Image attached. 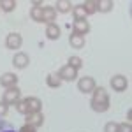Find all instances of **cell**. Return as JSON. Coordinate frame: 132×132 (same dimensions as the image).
<instances>
[{"label":"cell","mask_w":132,"mask_h":132,"mask_svg":"<svg viewBox=\"0 0 132 132\" xmlns=\"http://www.w3.org/2000/svg\"><path fill=\"white\" fill-rule=\"evenodd\" d=\"M81 7L85 9L86 16L88 14H93V12H97V0H85L81 4Z\"/></svg>","instance_id":"cell-16"},{"label":"cell","mask_w":132,"mask_h":132,"mask_svg":"<svg viewBox=\"0 0 132 132\" xmlns=\"http://www.w3.org/2000/svg\"><path fill=\"white\" fill-rule=\"evenodd\" d=\"M67 62H69L67 65H69V67H72V69H76V71H79V69L83 67V60L79 58V56H71Z\"/></svg>","instance_id":"cell-23"},{"label":"cell","mask_w":132,"mask_h":132,"mask_svg":"<svg viewBox=\"0 0 132 132\" xmlns=\"http://www.w3.org/2000/svg\"><path fill=\"white\" fill-rule=\"evenodd\" d=\"M78 90L81 93H92L95 90V79L90 76H83L81 79H78Z\"/></svg>","instance_id":"cell-2"},{"label":"cell","mask_w":132,"mask_h":132,"mask_svg":"<svg viewBox=\"0 0 132 132\" xmlns=\"http://www.w3.org/2000/svg\"><path fill=\"white\" fill-rule=\"evenodd\" d=\"M113 0H97V11L99 12H109L113 11Z\"/></svg>","instance_id":"cell-15"},{"label":"cell","mask_w":132,"mask_h":132,"mask_svg":"<svg viewBox=\"0 0 132 132\" xmlns=\"http://www.w3.org/2000/svg\"><path fill=\"white\" fill-rule=\"evenodd\" d=\"M0 132H18V130L14 129V125H11L9 122L0 118Z\"/></svg>","instance_id":"cell-25"},{"label":"cell","mask_w":132,"mask_h":132,"mask_svg":"<svg viewBox=\"0 0 132 132\" xmlns=\"http://www.w3.org/2000/svg\"><path fill=\"white\" fill-rule=\"evenodd\" d=\"M18 132H37V130H35V127H32V125H27V123H25Z\"/></svg>","instance_id":"cell-29"},{"label":"cell","mask_w":132,"mask_h":132,"mask_svg":"<svg viewBox=\"0 0 132 132\" xmlns=\"http://www.w3.org/2000/svg\"><path fill=\"white\" fill-rule=\"evenodd\" d=\"M69 44L74 50H81V48H85V37L78 35V34H71L69 35Z\"/></svg>","instance_id":"cell-14"},{"label":"cell","mask_w":132,"mask_h":132,"mask_svg":"<svg viewBox=\"0 0 132 132\" xmlns=\"http://www.w3.org/2000/svg\"><path fill=\"white\" fill-rule=\"evenodd\" d=\"M55 11H58V12H69V11H72L71 0H56V7H55Z\"/></svg>","instance_id":"cell-18"},{"label":"cell","mask_w":132,"mask_h":132,"mask_svg":"<svg viewBox=\"0 0 132 132\" xmlns=\"http://www.w3.org/2000/svg\"><path fill=\"white\" fill-rule=\"evenodd\" d=\"M90 32V23L88 20H81V21H74L72 23V34H78V35H83Z\"/></svg>","instance_id":"cell-8"},{"label":"cell","mask_w":132,"mask_h":132,"mask_svg":"<svg viewBox=\"0 0 132 132\" xmlns=\"http://www.w3.org/2000/svg\"><path fill=\"white\" fill-rule=\"evenodd\" d=\"M21 44H23V39H21L20 34H16V32H12V34H9L5 37V48L7 50H20Z\"/></svg>","instance_id":"cell-5"},{"label":"cell","mask_w":132,"mask_h":132,"mask_svg":"<svg viewBox=\"0 0 132 132\" xmlns=\"http://www.w3.org/2000/svg\"><path fill=\"white\" fill-rule=\"evenodd\" d=\"M56 74H58V78H60L62 81H69L71 83V81H76V79H78V71L72 69V67H69V65H63Z\"/></svg>","instance_id":"cell-3"},{"label":"cell","mask_w":132,"mask_h":132,"mask_svg":"<svg viewBox=\"0 0 132 132\" xmlns=\"http://www.w3.org/2000/svg\"><path fill=\"white\" fill-rule=\"evenodd\" d=\"M25 102L28 106V113H39L42 109V101L37 97H25Z\"/></svg>","instance_id":"cell-11"},{"label":"cell","mask_w":132,"mask_h":132,"mask_svg":"<svg viewBox=\"0 0 132 132\" xmlns=\"http://www.w3.org/2000/svg\"><path fill=\"white\" fill-rule=\"evenodd\" d=\"M14 106H16V111L18 113H21V114H28V106H27L25 99H20Z\"/></svg>","instance_id":"cell-24"},{"label":"cell","mask_w":132,"mask_h":132,"mask_svg":"<svg viewBox=\"0 0 132 132\" xmlns=\"http://www.w3.org/2000/svg\"><path fill=\"white\" fill-rule=\"evenodd\" d=\"M18 79L20 78L14 72H5V74L0 76V85L4 88H12V86H18Z\"/></svg>","instance_id":"cell-6"},{"label":"cell","mask_w":132,"mask_h":132,"mask_svg":"<svg viewBox=\"0 0 132 132\" xmlns=\"http://www.w3.org/2000/svg\"><path fill=\"white\" fill-rule=\"evenodd\" d=\"M109 83H111V88H113L114 92H125V90H127V86H129L127 78H125V76H122V74L113 76Z\"/></svg>","instance_id":"cell-4"},{"label":"cell","mask_w":132,"mask_h":132,"mask_svg":"<svg viewBox=\"0 0 132 132\" xmlns=\"http://www.w3.org/2000/svg\"><path fill=\"white\" fill-rule=\"evenodd\" d=\"M118 132H132V127L129 122H123V123H118Z\"/></svg>","instance_id":"cell-27"},{"label":"cell","mask_w":132,"mask_h":132,"mask_svg":"<svg viewBox=\"0 0 132 132\" xmlns=\"http://www.w3.org/2000/svg\"><path fill=\"white\" fill-rule=\"evenodd\" d=\"M93 95H92V101L93 102H109V95H108V92L104 90L102 86H95V90L92 92Z\"/></svg>","instance_id":"cell-12"},{"label":"cell","mask_w":132,"mask_h":132,"mask_svg":"<svg viewBox=\"0 0 132 132\" xmlns=\"http://www.w3.org/2000/svg\"><path fill=\"white\" fill-rule=\"evenodd\" d=\"M72 16H74V21L86 20V12H85V9L81 7V4H79V5H74V7H72Z\"/></svg>","instance_id":"cell-19"},{"label":"cell","mask_w":132,"mask_h":132,"mask_svg":"<svg viewBox=\"0 0 132 132\" xmlns=\"http://www.w3.org/2000/svg\"><path fill=\"white\" fill-rule=\"evenodd\" d=\"M34 7H42V2H39V0H35V2H34Z\"/></svg>","instance_id":"cell-30"},{"label":"cell","mask_w":132,"mask_h":132,"mask_svg":"<svg viewBox=\"0 0 132 132\" xmlns=\"http://www.w3.org/2000/svg\"><path fill=\"white\" fill-rule=\"evenodd\" d=\"M28 63H30V56L27 53H16L12 58V65L16 69H25V67H28Z\"/></svg>","instance_id":"cell-9"},{"label":"cell","mask_w":132,"mask_h":132,"mask_svg":"<svg viewBox=\"0 0 132 132\" xmlns=\"http://www.w3.org/2000/svg\"><path fill=\"white\" fill-rule=\"evenodd\" d=\"M30 18L37 23H42V7H32L30 9Z\"/></svg>","instance_id":"cell-22"},{"label":"cell","mask_w":132,"mask_h":132,"mask_svg":"<svg viewBox=\"0 0 132 132\" xmlns=\"http://www.w3.org/2000/svg\"><path fill=\"white\" fill-rule=\"evenodd\" d=\"M92 104V109L95 113H104V111H108L109 109V102H90Z\"/></svg>","instance_id":"cell-21"},{"label":"cell","mask_w":132,"mask_h":132,"mask_svg":"<svg viewBox=\"0 0 132 132\" xmlns=\"http://www.w3.org/2000/svg\"><path fill=\"white\" fill-rule=\"evenodd\" d=\"M104 132H118V123L116 122H108L104 125Z\"/></svg>","instance_id":"cell-26"},{"label":"cell","mask_w":132,"mask_h":132,"mask_svg":"<svg viewBox=\"0 0 132 132\" xmlns=\"http://www.w3.org/2000/svg\"><path fill=\"white\" fill-rule=\"evenodd\" d=\"M46 85H48L50 88H58L62 85V79L58 78V74H48V76H46Z\"/></svg>","instance_id":"cell-17"},{"label":"cell","mask_w":132,"mask_h":132,"mask_svg":"<svg viewBox=\"0 0 132 132\" xmlns=\"http://www.w3.org/2000/svg\"><path fill=\"white\" fill-rule=\"evenodd\" d=\"M20 99H21V90L18 86H12V88H5L4 97H2V102H5L9 106V104H16Z\"/></svg>","instance_id":"cell-1"},{"label":"cell","mask_w":132,"mask_h":132,"mask_svg":"<svg viewBox=\"0 0 132 132\" xmlns=\"http://www.w3.org/2000/svg\"><path fill=\"white\" fill-rule=\"evenodd\" d=\"M55 20H56V11H55V7H51V5L42 7V23L51 25V23H55Z\"/></svg>","instance_id":"cell-10"},{"label":"cell","mask_w":132,"mask_h":132,"mask_svg":"<svg viewBox=\"0 0 132 132\" xmlns=\"http://www.w3.org/2000/svg\"><path fill=\"white\" fill-rule=\"evenodd\" d=\"M27 118V125H32V127H42V123H44V114L41 111L39 113H28V114H25Z\"/></svg>","instance_id":"cell-7"},{"label":"cell","mask_w":132,"mask_h":132,"mask_svg":"<svg viewBox=\"0 0 132 132\" xmlns=\"http://www.w3.org/2000/svg\"><path fill=\"white\" fill-rule=\"evenodd\" d=\"M46 37L51 39V41H56V39H60V27L56 25V23H51L46 27Z\"/></svg>","instance_id":"cell-13"},{"label":"cell","mask_w":132,"mask_h":132,"mask_svg":"<svg viewBox=\"0 0 132 132\" xmlns=\"http://www.w3.org/2000/svg\"><path fill=\"white\" fill-rule=\"evenodd\" d=\"M7 113H9V106L5 102H0V118H4Z\"/></svg>","instance_id":"cell-28"},{"label":"cell","mask_w":132,"mask_h":132,"mask_svg":"<svg viewBox=\"0 0 132 132\" xmlns=\"http://www.w3.org/2000/svg\"><path fill=\"white\" fill-rule=\"evenodd\" d=\"M16 0H0V9L5 11V12H11V11L16 9Z\"/></svg>","instance_id":"cell-20"}]
</instances>
